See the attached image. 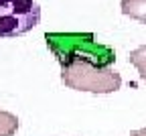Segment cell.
Here are the masks:
<instances>
[{
	"label": "cell",
	"instance_id": "5",
	"mask_svg": "<svg viewBox=\"0 0 146 136\" xmlns=\"http://www.w3.org/2000/svg\"><path fill=\"white\" fill-rule=\"evenodd\" d=\"M18 130V118L0 108V136H14Z\"/></svg>",
	"mask_w": 146,
	"mask_h": 136
},
{
	"label": "cell",
	"instance_id": "1",
	"mask_svg": "<svg viewBox=\"0 0 146 136\" xmlns=\"http://www.w3.org/2000/svg\"><path fill=\"white\" fill-rule=\"evenodd\" d=\"M45 43L59 65L69 61H87L98 67H112L116 51L98 43L94 33H45Z\"/></svg>",
	"mask_w": 146,
	"mask_h": 136
},
{
	"label": "cell",
	"instance_id": "3",
	"mask_svg": "<svg viewBox=\"0 0 146 136\" xmlns=\"http://www.w3.org/2000/svg\"><path fill=\"white\" fill-rule=\"evenodd\" d=\"M41 21L36 0H0V39H14L33 31Z\"/></svg>",
	"mask_w": 146,
	"mask_h": 136
},
{
	"label": "cell",
	"instance_id": "2",
	"mask_svg": "<svg viewBox=\"0 0 146 136\" xmlns=\"http://www.w3.org/2000/svg\"><path fill=\"white\" fill-rule=\"evenodd\" d=\"M61 81L69 89L89 93H112L122 87V77L112 67H98L87 61H69L61 65Z\"/></svg>",
	"mask_w": 146,
	"mask_h": 136
},
{
	"label": "cell",
	"instance_id": "6",
	"mask_svg": "<svg viewBox=\"0 0 146 136\" xmlns=\"http://www.w3.org/2000/svg\"><path fill=\"white\" fill-rule=\"evenodd\" d=\"M130 63L136 67V71L140 73V77L146 81V45H142V47H138V49H134L132 53H130Z\"/></svg>",
	"mask_w": 146,
	"mask_h": 136
},
{
	"label": "cell",
	"instance_id": "7",
	"mask_svg": "<svg viewBox=\"0 0 146 136\" xmlns=\"http://www.w3.org/2000/svg\"><path fill=\"white\" fill-rule=\"evenodd\" d=\"M130 136H146V128H140V130H134V132H130Z\"/></svg>",
	"mask_w": 146,
	"mask_h": 136
},
{
	"label": "cell",
	"instance_id": "4",
	"mask_svg": "<svg viewBox=\"0 0 146 136\" xmlns=\"http://www.w3.org/2000/svg\"><path fill=\"white\" fill-rule=\"evenodd\" d=\"M122 12L146 25V0H122Z\"/></svg>",
	"mask_w": 146,
	"mask_h": 136
}]
</instances>
